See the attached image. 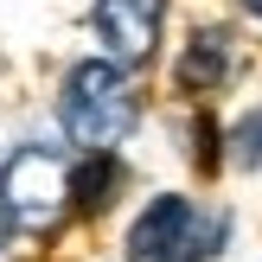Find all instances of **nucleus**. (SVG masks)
I'll use <instances>...</instances> for the list:
<instances>
[{
	"label": "nucleus",
	"mask_w": 262,
	"mask_h": 262,
	"mask_svg": "<svg viewBox=\"0 0 262 262\" xmlns=\"http://www.w3.org/2000/svg\"><path fill=\"white\" fill-rule=\"evenodd\" d=\"M58 122L77 147H115L128 141V128L141 122V96L128 83V71L115 58H90L64 77V96H58Z\"/></svg>",
	"instance_id": "1"
},
{
	"label": "nucleus",
	"mask_w": 262,
	"mask_h": 262,
	"mask_svg": "<svg viewBox=\"0 0 262 262\" xmlns=\"http://www.w3.org/2000/svg\"><path fill=\"white\" fill-rule=\"evenodd\" d=\"M224 154H230V166H243V173L262 166V109H250L237 128H230V147H224Z\"/></svg>",
	"instance_id": "6"
},
{
	"label": "nucleus",
	"mask_w": 262,
	"mask_h": 262,
	"mask_svg": "<svg viewBox=\"0 0 262 262\" xmlns=\"http://www.w3.org/2000/svg\"><path fill=\"white\" fill-rule=\"evenodd\" d=\"M243 7H250V13H256V19H262V0H243Z\"/></svg>",
	"instance_id": "7"
},
{
	"label": "nucleus",
	"mask_w": 262,
	"mask_h": 262,
	"mask_svg": "<svg viewBox=\"0 0 262 262\" xmlns=\"http://www.w3.org/2000/svg\"><path fill=\"white\" fill-rule=\"evenodd\" d=\"M217 237H224V217H205L192 199L160 192L128 230V262H205L217 256Z\"/></svg>",
	"instance_id": "3"
},
{
	"label": "nucleus",
	"mask_w": 262,
	"mask_h": 262,
	"mask_svg": "<svg viewBox=\"0 0 262 262\" xmlns=\"http://www.w3.org/2000/svg\"><path fill=\"white\" fill-rule=\"evenodd\" d=\"M160 19H166V0H96V13H90L115 64H147L160 45Z\"/></svg>",
	"instance_id": "4"
},
{
	"label": "nucleus",
	"mask_w": 262,
	"mask_h": 262,
	"mask_svg": "<svg viewBox=\"0 0 262 262\" xmlns=\"http://www.w3.org/2000/svg\"><path fill=\"white\" fill-rule=\"evenodd\" d=\"M0 217L19 237H51L71 217V160L51 147H19L0 160Z\"/></svg>",
	"instance_id": "2"
},
{
	"label": "nucleus",
	"mask_w": 262,
	"mask_h": 262,
	"mask_svg": "<svg viewBox=\"0 0 262 262\" xmlns=\"http://www.w3.org/2000/svg\"><path fill=\"white\" fill-rule=\"evenodd\" d=\"M224 77H230V32H224V26H205V32H192L186 58H179V90H192V96H211Z\"/></svg>",
	"instance_id": "5"
},
{
	"label": "nucleus",
	"mask_w": 262,
	"mask_h": 262,
	"mask_svg": "<svg viewBox=\"0 0 262 262\" xmlns=\"http://www.w3.org/2000/svg\"><path fill=\"white\" fill-rule=\"evenodd\" d=\"M0 262H7V250H0Z\"/></svg>",
	"instance_id": "8"
}]
</instances>
